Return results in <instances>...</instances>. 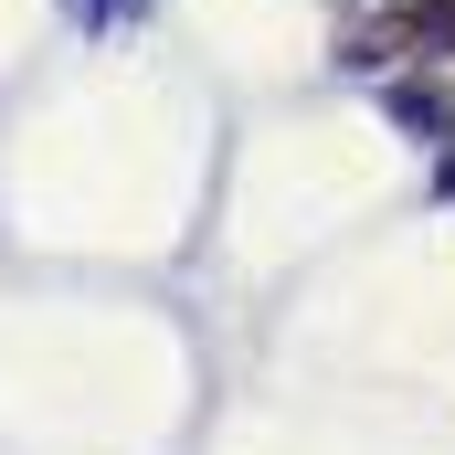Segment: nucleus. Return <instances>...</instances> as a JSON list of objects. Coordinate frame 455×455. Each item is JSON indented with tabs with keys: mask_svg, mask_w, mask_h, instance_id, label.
<instances>
[{
	"mask_svg": "<svg viewBox=\"0 0 455 455\" xmlns=\"http://www.w3.org/2000/svg\"><path fill=\"white\" fill-rule=\"evenodd\" d=\"M392 53H455V0H392L381 21H360L349 64H392Z\"/></svg>",
	"mask_w": 455,
	"mask_h": 455,
	"instance_id": "nucleus-1",
	"label": "nucleus"
},
{
	"mask_svg": "<svg viewBox=\"0 0 455 455\" xmlns=\"http://www.w3.org/2000/svg\"><path fill=\"white\" fill-rule=\"evenodd\" d=\"M392 127L435 148V138H455V107H445V96H435V85H392Z\"/></svg>",
	"mask_w": 455,
	"mask_h": 455,
	"instance_id": "nucleus-2",
	"label": "nucleus"
},
{
	"mask_svg": "<svg viewBox=\"0 0 455 455\" xmlns=\"http://www.w3.org/2000/svg\"><path fill=\"white\" fill-rule=\"evenodd\" d=\"M445 191H455V159H445Z\"/></svg>",
	"mask_w": 455,
	"mask_h": 455,
	"instance_id": "nucleus-3",
	"label": "nucleus"
}]
</instances>
